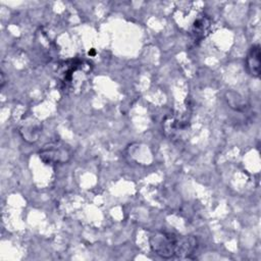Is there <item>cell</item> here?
Masks as SVG:
<instances>
[{"instance_id":"1","label":"cell","mask_w":261,"mask_h":261,"mask_svg":"<svg viewBox=\"0 0 261 261\" xmlns=\"http://www.w3.org/2000/svg\"><path fill=\"white\" fill-rule=\"evenodd\" d=\"M150 247L162 258H188L197 250L198 241L193 236L160 231L150 238Z\"/></svg>"},{"instance_id":"3","label":"cell","mask_w":261,"mask_h":261,"mask_svg":"<svg viewBox=\"0 0 261 261\" xmlns=\"http://www.w3.org/2000/svg\"><path fill=\"white\" fill-rule=\"evenodd\" d=\"M42 159L46 162H62L66 161L69 157L68 153L59 146H50L49 148H44L40 153Z\"/></svg>"},{"instance_id":"4","label":"cell","mask_w":261,"mask_h":261,"mask_svg":"<svg viewBox=\"0 0 261 261\" xmlns=\"http://www.w3.org/2000/svg\"><path fill=\"white\" fill-rule=\"evenodd\" d=\"M210 27V20L207 17H201L197 19L193 27V35L195 36V39L201 40L203 37H205V34L208 32Z\"/></svg>"},{"instance_id":"2","label":"cell","mask_w":261,"mask_h":261,"mask_svg":"<svg viewBox=\"0 0 261 261\" xmlns=\"http://www.w3.org/2000/svg\"><path fill=\"white\" fill-rule=\"evenodd\" d=\"M261 53H260V46L253 45L246 57V67L248 72L254 76L258 77L260 75V67H261Z\"/></svg>"}]
</instances>
